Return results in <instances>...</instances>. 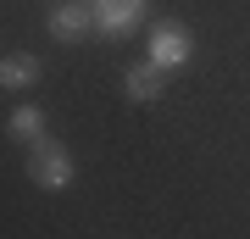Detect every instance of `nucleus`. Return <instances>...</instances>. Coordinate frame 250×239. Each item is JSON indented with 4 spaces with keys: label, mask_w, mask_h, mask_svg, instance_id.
Segmentation results:
<instances>
[{
    "label": "nucleus",
    "mask_w": 250,
    "mask_h": 239,
    "mask_svg": "<svg viewBox=\"0 0 250 239\" xmlns=\"http://www.w3.org/2000/svg\"><path fill=\"white\" fill-rule=\"evenodd\" d=\"M28 178H34L39 189H67L72 178H78V161H72L67 145H56V139H34V145H28Z\"/></svg>",
    "instance_id": "1"
},
{
    "label": "nucleus",
    "mask_w": 250,
    "mask_h": 239,
    "mask_svg": "<svg viewBox=\"0 0 250 239\" xmlns=\"http://www.w3.org/2000/svg\"><path fill=\"white\" fill-rule=\"evenodd\" d=\"M145 56H150L156 67H167V72H172V67H184L189 56H195V39H189V28H184V22H172V17H167V22H156L150 34H145Z\"/></svg>",
    "instance_id": "2"
},
{
    "label": "nucleus",
    "mask_w": 250,
    "mask_h": 239,
    "mask_svg": "<svg viewBox=\"0 0 250 239\" xmlns=\"http://www.w3.org/2000/svg\"><path fill=\"white\" fill-rule=\"evenodd\" d=\"M89 11H95V34L123 39V34H134V28L145 22L150 0H89Z\"/></svg>",
    "instance_id": "3"
},
{
    "label": "nucleus",
    "mask_w": 250,
    "mask_h": 239,
    "mask_svg": "<svg viewBox=\"0 0 250 239\" xmlns=\"http://www.w3.org/2000/svg\"><path fill=\"white\" fill-rule=\"evenodd\" d=\"M45 28H50V39L78 44V39H89V34H95V11L83 6V0H62V6L45 17Z\"/></svg>",
    "instance_id": "4"
},
{
    "label": "nucleus",
    "mask_w": 250,
    "mask_h": 239,
    "mask_svg": "<svg viewBox=\"0 0 250 239\" xmlns=\"http://www.w3.org/2000/svg\"><path fill=\"white\" fill-rule=\"evenodd\" d=\"M161 78H167V67H156L150 56H145V62H134L123 72V95L139 100V106H150V100H161Z\"/></svg>",
    "instance_id": "5"
},
{
    "label": "nucleus",
    "mask_w": 250,
    "mask_h": 239,
    "mask_svg": "<svg viewBox=\"0 0 250 239\" xmlns=\"http://www.w3.org/2000/svg\"><path fill=\"white\" fill-rule=\"evenodd\" d=\"M39 72H45V67H39V56L34 50H17V56H6V62H0V84H6V89H34L39 84Z\"/></svg>",
    "instance_id": "6"
},
{
    "label": "nucleus",
    "mask_w": 250,
    "mask_h": 239,
    "mask_svg": "<svg viewBox=\"0 0 250 239\" xmlns=\"http://www.w3.org/2000/svg\"><path fill=\"white\" fill-rule=\"evenodd\" d=\"M6 133H11V139H22V145L45 139V111H39V106H11V117H6Z\"/></svg>",
    "instance_id": "7"
}]
</instances>
